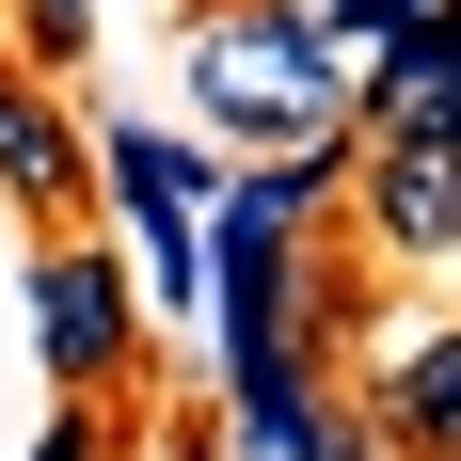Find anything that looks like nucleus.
I'll return each mask as SVG.
<instances>
[{
	"label": "nucleus",
	"mask_w": 461,
	"mask_h": 461,
	"mask_svg": "<svg viewBox=\"0 0 461 461\" xmlns=\"http://www.w3.org/2000/svg\"><path fill=\"white\" fill-rule=\"evenodd\" d=\"M191 112H207V159H223V176L350 159V112H334V80L286 48V16H255V0L191 16Z\"/></svg>",
	"instance_id": "1"
},
{
	"label": "nucleus",
	"mask_w": 461,
	"mask_h": 461,
	"mask_svg": "<svg viewBox=\"0 0 461 461\" xmlns=\"http://www.w3.org/2000/svg\"><path fill=\"white\" fill-rule=\"evenodd\" d=\"M350 223L414 286H446V255H461V143H350Z\"/></svg>",
	"instance_id": "2"
},
{
	"label": "nucleus",
	"mask_w": 461,
	"mask_h": 461,
	"mask_svg": "<svg viewBox=\"0 0 461 461\" xmlns=\"http://www.w3.org/2000/svg\"><path fill=\"white\" fill-rule=\"evenodd\" d=\"M32 319H48V382H64V398H95V382L128 366V271H112L95 239L32 255Z\"/></svg>",
	"instance_id": "3"
},
{
	"label": "nucleus",
	"mask_w": 461,
	"mask_h": 461,
	"mask_svg": "<svg viewBox=\"0 0 461 461\" xmlns=\"http://www.w3.org/2000/svg\"><path fill=\"white\" fill-rule=\"evenodd\" d=\"M0 191H16L32 223H64V207L95 191V143H80V112H64L48 80H16V64H0Z\"/></svg>",
	"instance_id": "4"
},
{
	"label": "nucleus",
	"mask_w": 461,
	"mask_h": 461,
	"mask_svg": "<svg viewBox=\"0 0 461 461\" xmlns=\"http://www.w3.org/2000/svg\"><path fill=\"white\" fill-rule=\"evenodd\" d=\"M255 16H286V48L334 80V112L382 80V48H398V32H446V0H255Z\"/></svg>",
	"instance_id": "5"
},
{
	"label": "nucleus",
	"mask_w": 461,
	"mask_h": 461,
	"mask_svg": "<svg viewBox=\"0 0 461 461\" xmlns=\"http://www.w3.org/2000/svg\"><path fill=\"white\" fill-rule=\"evenodd\" d=\"M95 159H112V191H128V223L159 239V223H207V191H223V159L207 143H176V128H80Z\"/></svg>",
	"instance_id": "6"
},
{
	"label": "nucleus",
	"mask_w": 461,
	"mask_h": 461,
	"mask_svg": "<svg viewBox=\"0 0 461 461\" xmlns=\"http://www.w3.org/2000/svg\"><path fill=\"white\" fill-rule=\"evenodd\" d=\"M382 414H398L414 461H446V429H461V334H414V350L382 366Z\"/></svg>",
	"instance_id": "7"
},
{
	"label": "nucleus",
	"mask_w": 461,
	"mask_h": 461,
	"mask_svg": "<svg viewBox=\"0 0 461 461\" xmlns=\"http://www.w3.org/2000/svg\"><path fill=\"white\" fill-rule=\"evenodd\" d=\"M80 32H95V0H16L0 16V48H32V64H80Z\"/></svg>",
	"instance_id": "8"
},
{
	"label": "nucleus",
	"mask_w": 461,
	"mask_h": 461,
	"mask_svg": "<svg viewBox=\"0 0 461 461\" xmlns=\"http://www.w3.org/2000/svg\"><path fill=\"white\" fill-rule=\"evenodd\" d=\"M32 461H95V398H64V414H48V446Z\"/></svg>",
	"instance_id": "9"
}]
</instances>
